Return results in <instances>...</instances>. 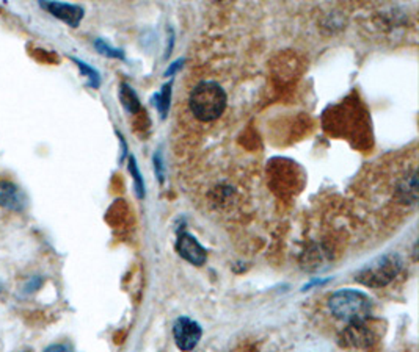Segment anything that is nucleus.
I'll return each instance as SVG.
<instances>
[{
    "instance_id": "obj_5",
    "label": "nucleus",
    "mask_w": 419,
    "mask_h": 352,
    "mask_svg": "<svg viewBox=\"0 0 419 352\" xmlns=\"http://www.w3.org/2000/svg\"><path fill=\"white\" fill-rule=\"evenodd\" d=\"M40 6L43 10H46L50 13L54 17L60 19L65 24H68L69 27H79V24L82 19H84L85 11L82 6L79 5H73V3H63V2H47V0H41Z\"/></svg>"
},
{
    "instance_id": "obj_9",
    "label": "nucleus",
    "mask_w": 419,
    "mask_h": 352,
    "mask_svg": "<svg viewBox=\"0 0 419 352\" xmlns=\"http://www.w3.org/2000/svg\"><path fill=\"white\" fill-rule=\"evenodd\" d=\"M119 99H122V104L124 105V108L129 113L138 112L140 102H138L137 94L134 93V89H132L129 85H126V83H123L122 89H119Z\"/></svg>"
},
{
    "instance_id": "obj_13",
    "label": "nucleus",
    "mask_w": 419,
    "mask_h": 352,
    "mask_svg": "<svg viewBox=\"0 0 419 352\" xmlns=\"http://www.w3.org/2000/svg\"><path fill=\"white\" fill-rule=\"evenodd\" d=\"M94 47H96V50H98L99 54H103L105 56H110V59H122V60L124 59L123 50L109 46V44H107L104 40H96V41H94Z\"/></svg>"
},
{
    "instance_id": "obj_6",
    "label": "nucleus",
    "mask_w": 419,
    "mask_h": 352,
    "mask_svg": "<svg viewBox=\"0 0 419 352\" xmlns=\"http://www.w3.org/2000/svg\"><path fill=\"white\" fill-rule=\"evenodd\" d=\"M176 252L181 255L184 260H187L189 263H192L195 266H201L206 263L207 254L206 249L203 247L193 235L190 234H181L177 236L176 241Z\"/></svg>"
},
{
    "instance_id": "obj_18",
    "label": "nucleus",
    "mask_w": 419,
    "mask_h": 352,
    "mask_svg": "<svg viewBox=\"0 0 419 352\" xmlns=\"http://www.w3.org/2000/svg\"><path fill=\"white\" fill-rule=\"evenodd\" d=\"M182 66V60H177V61H175L173 65H171L167 70H165V77H170V75H173L177 69H179Z\"/></svg>"
},
{
    "instance_id": "obj_15",
    "label": "nucleus",
    "mask_w": 419,
    "mask_h": 352,
    "mask_svg": "<svg viewBox=\"0 0 419 352\" xmlns=\"http://www.w3.org/2000/svg\"><path fill=\"white\" fill-rule=\"evenodd\" d=\"M31 55H34L38 61H43V63H52V56H54V54H49L43 49H35L34 52H31Z\"/></svg>"
},
{
    "instance_id": "obj_4",
    "label": "nucleus",
    "mask_w": 419,
    "mask_h": 352,
    "mask_svg": "<svg viewBox=\"0 0 419 352\" xmlns=\"http://www.w3.org/2000/svg\"><path fill=\"white\" fill-rule=\"evenodd\" d=\"M203 335L201 326L187 316L176 319L173 326V337L176 346L184 352H189L196 348Z\"/></svg>"
},
{
    "instance_id": "obj_2",
    "label": "nucleus",
    "mask_w": 419,
    "mask_h": 352,
    "mask_svg": "<svg viewBox=\"0 0 419 352\" xmlns=\"http://www.w3.org/2000/svg\"><path fill=\"white\" fill-rule=\"evenodd\" d=\"M328 309L335 318L347 324L365 323L371 316L372 300L357 290H339L330 296Z\"/></svg>"
},
{
    "instance_id": "obj_17",
    "label": "nucleus",
    "mask_w": 419,
    "mask_h": 352,
    "mask_svg": "<svg viewBox=\"0 0 419 352\" xmlns=\"http://www.w3.org/2000/svg\"><path fill=\"white\" fill-rule=\"evenodd\" d=\"M154 168L159 176V181L163 182V171H162V160H161V153H157L154 157Z\"/></svg>"
},
{
    "instance_id": "obj_12",
    "label": "nucleus",
    "mask_w": 419,
    "mask_h": 352,
    "mask_svg": "<svg viewBox=\"0 0 419 352\" xmlns=\"http://www.w3.org/2000/svg\"><path fill=\"white\" fill-rule=\"evenodd\" d=\"M129 171L132 177H134V182H135V191H137V196L140 197V199H143L145 197V183H143V178L142 176H140V171L137 168V162L134 157L129 158Z\"/></svg>"
},
{
    "instance_id": "obj_8",
    "label": "nucleus",
    "mask_w": 419,
    "mask_h": 352,
    "mask_svg": "<svg viewBox=\"0 0 419 352\" xmlns=\"http://www.w3.org/2000/svg\"><path fill=\"white\" fill-rule=\"evenodd\" d=\"M344 343L347 346L353 348H366L374 342L372 332L366 328L365 323H352L344 330Z\"/></svg>"
},
{
    "instance_id": "obj_3",
    "label": "nucleus",
    "mask_w": 419,
    "mask_h": 352,
    "mask_svg": "<svg viewBox=\"0 0 419 352\" xmlns=\"http://www.w3.org/2000/svg\"><path fill=\"white\" fill-rule=\"evenodd\" d=\"M402 270V260L397 254L380 255L357 274V280L369 288H383L399 276Z\"/></svg>"
},
{
    "instance_id": "obj_19",
    "label": "nucleus",
    "mask_w": 419,
    "mask_h": 352,
    "mask_svg": "<svg viewBox=\"0 0 419 352\" xmlns=\"http://www.w3.org/2000/svg\"><path fill=\"white\" fill-rule=\"evenodd\" d=\"M21 352H31V351H30V349H27V351H21Z\"/></svg>"
},
{
    "instance_id": "obj_1",
    "label": "nucleus",
    "mask_w": 419,
    "mask_h": 352,
    "mask_svg": "<svg viewBox=\"0 0 419 352\" xmlns=\"http://www.w3.org/2000/svg\"><path fill=\"white\" fill-rule=\"evenodd\" d=\"M226 93L217 82L205 80L196 85L189 95V107L193 116L203 121V123H211L223 114L226 108Z\"/></svg>"
},
{
    "instance_id": "obj_14",
    "label": "nucleus",
    "mask_w": 419,
    "mask_h": 352,
    "mask_svg": "<svg viewBox=\"0 0 419 352\" xmlns=\"http://www.w3.org/2000/svg\"><path fill=\"white\" fill-rule=\"evenodd\" d=\"M41 285H43V277H38V276L31 277V279L27 280V284L24 285V293H25V294L34 293V291H36L38 288H40Z\"/></svg>"
},
{
    "instance_id": "obj_10",
    "label": "nucleus",
    "mask_w": 419,
    "mask_h": 352,
    "mask_svg": "<svg viewBox=\"0 0 419 352\" xmlns=\"http://www.w3.org/2000/svg\"><path fill=\"white\" fill-rule=\"evenodd\" d=\"M71 60L75 63V65L79 66L80 72L87 77V79H88V85H90L94 89L99 88V85H101V75H99L98 70L93 69L90 65H87L85 61H82L79 59H74V56H71Z\"/></svg>"
},
{
    "instance_id": "obj_16",
    "label": "nucleus",
    "mask_w": 419,
    "mask_h": 352,
    "mask_svg": "<svg viewBox=\"0 0 419 352\" xmlns=\"http://www.w3.org/2000/svg\"><path fill=\"white\" fill-rule=\"evenodd\" d=\"M43 352H74V351L66 343H55V344H50V346H47Z\"/></svg>"
},
{
    "instance_id": "obj_7",
    "label": "nucleus",
    "mask_w": 419,
    "mask_h": 352,
    "mask_svg": "<svg viewBox=\"0 0 419 352\" xmlns=\"http://www.w3.org/2000/svg\"><path fill=\"white\" fill-rule=\"evenodd\" d=\"M0 207L16 211V213H21L27 207L25 194L16 183L10 181H0Z\"/></svg>"
},
{
    "instance_id": "obj_11",
    "label": "nucleus",
    "mask_w": 419,
    "mask_h": 352,
    "mask_svg": "<svg viewBox=\"0 0 419 352\" xmlns=\"http://www.w3.org/2000/svg\"><path fill=\"white\" fill-rule=\"evenodd\" d=\"M170 95H171V85H165L162 88V91L159 93L154 98V100H156L154 104L159 108V112H161L162 118L167 116V112H168V107H170Z\"/></svg>"
}]
</instances>
